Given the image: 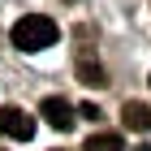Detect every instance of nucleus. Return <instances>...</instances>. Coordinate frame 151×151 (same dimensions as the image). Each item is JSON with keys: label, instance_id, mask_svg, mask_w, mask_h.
I'll return each instance as SVG.
<instances>
[{"label": "nucleus", "instance_id": "obj_1", "mask_svg": "<svg viewBox=\"0 0 151 151\" xmlns=\"http://www.w3.org/2000/svg\"><path fill=\"white\" fill-rule=\"evenodd\" d=\"M56 22L52 17H43V13H26V17H17L13 22V30H9V39H13V47L17 52H43V47H52L56 43Z\"/></svg>", "mask_w": 151, "mask_h": 151}, {"label": "nucleus", "instance_id": "obj_2", "mask_svg": "<svg viewBox=\"0 0 151 151\" xmlns=\"http://www.w3.org/2000/svg\"><path fill=\"white\" fill-rule=\"evenodd\" d=\"M0 134L13 142H30L35 138V116L22 108H0Z\"/></svg>", "mask_w": 151, "mask_h": 151}, {"label": "nucleus", "instance_id": "obj_3", "mask_svg": "<svg viewBox=\"0 0 151 151\" xmlns=\"http://www.w3.org/2000/svg\"><path fill=\"white\" fill-rule=\"evenodd\" d=\"M39 116H43L52 129H60V134H69L73 121H78V116H73V104H69V99H60V95H47L43 104H39Z\"/></svg>", "mask_w": 151, "mask_h": 151}, {"label": "nucleus", "instance_id": "obj_4", "mask_svg": "<svg viewBox=\"0 0 151 151\" xmlns=\"http://www.w3.org/2000/svg\"><path fill=\"white\" fill-rule=\"evenodd\" d=\"M121 121H125V129H134V134H147V129H151V108H147V104H138V99H134V104L125 99Z\"/></svg>", "mask_w": 151, "mask_h": 151}, {"label": "nucleus", "instance_id": "obj_5", "mask_svg": "<svg viewBox=\"0 0 151 151\" xmlns=\"http://www.w3.org/2000/svg\"><path fill=\"white\" fill-rule=\"evenodd\" d=\"M86 151H125V142L116 138V134H91Z\"/></svg>", "mask_w": 151, "mask_h": 151}, {"label": "nucleus", "instance_id": "obj_6", "mask_svg": "<svg viewBox=\"0 0 151 151\" xmlns=\"http://www.w3.org/2000/svg\"><path fill=\"white\" fill-rule=\"evenodd\" d=\"M78 73H82V82H86V86H104V69H99V65H91V60H82Z\"/></svg>", "mask_w": 151, "mask_h": 151}, {"label": "nucleus", "instance_id": "obj_7", "mask_svg": "<svg viewBox=\"0 0 151 151\" xmlns=\"http://www.w3.org/2000/svg\"><path fill=\"white\" fill-rule=\"evenodd\" d=\"M138 151H151V147H138Z\"/></svg>", "mask_w": 151, "mask_h": 151}]
</instances>
